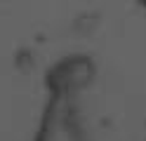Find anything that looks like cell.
Masks as SVG:
<instances>
[{
    "label": "cell",
    "instance_id": "cell-1",
    "mask_svg": "<svg viewBox=\"0 0 146 141\" xmlns=\"http://www.w3.org/2000/svg\"><path fill=\"white\" fill-rule=\"evenodd\" d=\"M97 75L99 68L92 56L85 52H71L47 66L42 75V87L50 99H78L94 85Z\"/></svg>",
    "mask_w": 146,
    "mask_h": 141
},
{
    "label": "cell",
    "instance_id": "cell-2",
    "mask_svg": "<svg viewBox=\"0 0 146 141\" xmlns=\"http://www.w3.org/2000/svg\"><path fill=\"white\" fill-rule=\"evenodd\" d=\"M33 141H87L76 99L47 97Z\"/></svg>",
    "mask_w": 146,
    "mask_h": 141
},
{
    "label": "cell",
    "instance_id": "cell-3",
    "mask_svg": "<svg viewBox=\"0 0 146 141\" xmlns=\"http://www.w3.org/2000/svg\"><path fill=\"white\" fill-rule=\"evenodd\" d=\"M134 3L139 5V7H144V9H146V0H134Z\"/></svg>",
    "mask_w": 146,
    "mask_h": 141
}]
</instances>
